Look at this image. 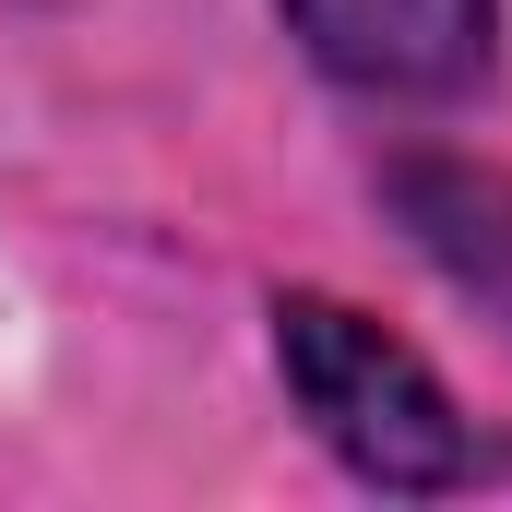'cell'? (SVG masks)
I'll return each instance as SVG.
<instances>
[{
    "label": "cell",
    "instance_id": "2",
    "mask_svg": "<svg viewBox=\"0 0 512 512\" xmlns=\"http://www.w3.org/2000/svg\"><path fill=\"white\" fill-rule=\"evenodd\" d=\"M322 84L382 108H453L501 72V0H274Z\"/></svg>",
    "mask_w": 512,
    "mask_h": 512
},
{
    "label": "cell",
    "instance_id": "1",
    "mask_svg": "<svg viewBox=\"0 0 512 512\" xmlns=\"http://www.w3.org/2000/svg\"><path fill=\"white\" fill-rule=\"evenodd\" d=\"M274 370H286L298 417L322 429V453H334L358 489L441 501V489L477 477V429H465L453 382H441L405 334H382L358 298L286 286V298H274Z\"/></svg>",
    "mask_w": 512,
    "mask_h": 512
},
{
    "label": "cell",
    "instance_id": "3",
    "mask_svg": "<svg viewBox=\"0 0 512 512\" xmlns=\"http://www.w3.org/2000/svg\"><path fill=\"white\" fill-rule=\"evenodd\" d=\"M382 203H393V227L512 334V167H477V155H393Z\"/></svg>",
    "mask_w": 512,
    "mask_h": 512
}]
</instances>
